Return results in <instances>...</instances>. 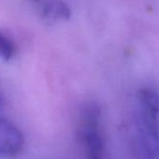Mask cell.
<instances>
[{"mask_svg":"<svg viewBox=\"0 0 159 159\" xmlns=\"http://www.w3.org/2000/svg\"><path fill=\"white\" fill-rule=\"evenodd\" d=\"M79 135L86 159H105L100 111L97 105L89 103L84 107L80 117Z\"/></svg>","mask_w":159,"mask_h":159,"instance_id":"6da1fadb","label":"cell"},{"mask_svg":"<svg viewBox=\"0 0 159 159\" xmlns=\"http://www.w3.org/2000/svg\"><path fill=\"white\" fill-rule=\"evenodd\" d=\"M25 141L21 131L6 118L0 117V154L15 156L23 150Z\"/></svg>","mask_w":159,"mask_h":159,"instance_id":"7a4b0ae2","label":"cell"},{"mask_svg":"<svg viewBox=\"0 0 159 159\" xmlns=\"http://www.w3.org/2000/svg\"><path fill=\"white\" fill-rule=\"evenodd\" d=\"M42 15L50 21H66L70 18L71 11L62 0H50L42 8Z\"/></svg>","mask_w":159,"mask_h":159,"instance_id":"3957f363","label":"cell"},{"mask_svg":"<svg viewBox=\"0 0 159 159\" xmlns=\"http://www.w3.org/2000/svg\"><path fill=\"white\" fill-rule=\"evenodd\" d=\"M139 105L155 112L159 113V95L152 89L145 88L139 93Z\"/></svg>","mask_w":159,"mask_h":159,"instance_id":"277c9868","label":"cell"},{"mask_svg":"<svg viewBox=\"0 0 159 159\" xmlns=\"http://www.w3.org/2000/svg\"><path fill=\"white\" fill-rule=\"evenodd\" d=\"M16 49L13 41L2 31H0V58L5 61L11 60L15 54Z\"/></svg>","mask_w":159,"mask_h":159,"instance_id":"5b68a950","label":"cell"},{"mask_svg":"<svg viewBox=\"0 0 159 159\" xmlns=\"http://www.w3.org/2000/svg\"><path fill=\"white\" fill-rule=\"evenodd\" d=\"M3 105H4V101H3V98H2V97L0 96V109H1V108L3 107Z\"/></svg>","mask_w":159,"mask_h":159,"instance_id":"8992f818","label":"cell"},{"mask_svg":"<svg viewBox=\"0 0 159 159\" xmlns=\"http://www.w3.org/2000/svg\"><path fill=\"white\" fill-rule=\"evenodd\" d=\"M156 157L159 158V140H158V145H157V152H156Z\"/></svg>","mask_w":159,"mask_h":159,"instance_id":"52a82bcc","label":"cell"}]
</instances>
